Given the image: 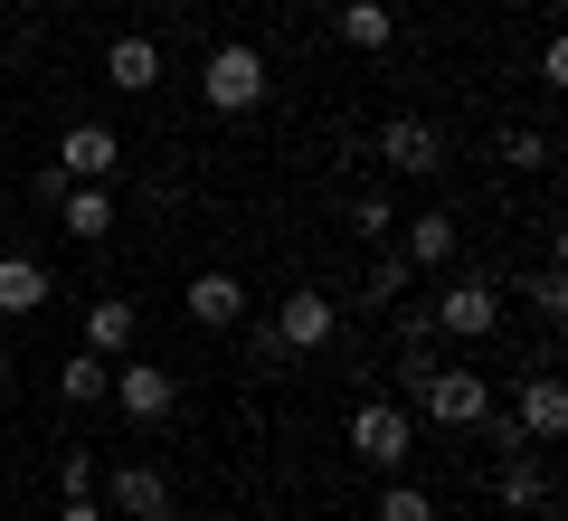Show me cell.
<instances>
[{
    "label": "cell",
    "instance_id": "cell-3",
    "mask_svg": "<svg viewBox=\"0 0 568 521\" xmlns=\"http://www.w3.org/2000/svg\"><path fill=\"white\" fill-rule=\"evenodd\" d=\"M407 445H417V418H407L398 399H361L351 408V455H361L369 474H398Z\"/></svg>",
    "mask_w": 568,
    "mask_h": 521
},
{
    "label": "cell",
    "instance_id": "cell-18",
    "mask_svg": "<svg viewBox=\"0 0 568 521\" xmlns=\"http://www.w3.org/2000/svg\"><path fill=\"white\" fill-rule=\"evenodd\" d=\"M133 341H142V313H133V303H85V351H95V361H123Z\"/></svg>",
    "mask_w": 568,
    "mask_h": 521
},
{
    "label": "cell",
    "instance_id": "cell-15",
    "mask_svg": "<svg viewBox=\"0 0 568 521\" xmlns=\"http://www.w3.org/2000/svg\"><path fill=\"white\" fill-rule=\"evenodd\" d=\"M332 20H342V48H361V58L398 48V10L388 0H332Z\"/></svg>",
    "mask_w": 568,
    "mask_h": 521
},
{
    "label": "cell",
    "instance_id": "cell-28",
    "mask_svg": "<svg viewBox=\"0 0 568 521\" xmlns=\"http://www.w3.org/2000/svg\"><path fill=\"white\" fill-rule=\"evenodd\" d=\"M20 10H48V0H20Z\"/></svg>",
    "mask_w": 568,
    "mask_h": 521
},
{
    "label": "cell",
    "instance_id": "cell-6",
    "mask_svg": "<svg viewBox=\"0 0 568 521\" xmlns=\"http://www.w3.org/2000/svg\"><path fill=\"white\" fill-rule=\"evenodd\" d=\"M379 161L398 171V181H446V133L426 114H388L379 123Z\"/></svg>",
    "mask_w": 568,
    "mask_h": 521
},
{
    "label": "cell",
    "instance_id": "cell-30",
    "mask_svg": "<svg viewBox=\"0 0 568 521\" xmlns=\"http://www.w3.org/2000/svg\"><path fill=\"white\" fill-rule=\"evenodd\" d=\"M511 521H540V512H511Z\"/></svg>",
    "mask_w": 568,
    "mask_h": 521
},
{
    "label": "cell",
    "instance_id": "cell-23",
    "mask_svg": "<svg viewBox=\"0 0 568 521\" xmlns=\"http://www.w3.org/2000/svg\"><path fill=\"white\" fill-rule=\"evenodd\" d=\"M521 294H530V313H540V322H559V313H568V275H559V265H540Z\"/></svg>",
    "mask_w": 568,
    "mask_h": 521
},
{
    "label": "cell",
    "instance_id": "cell-1",
    "mask_svg": "<svg viewBox=\"0 0 568 521\" xmlns=\"http://www.w3.org/2000/svg\"><path fill=\"white\" fill-rule=\"evenodd\" d=\"M398 380H407L398 408L417 427H484L493 418V380H484V370H465V361H426V351H407Z\"/></svg>",
    "mask_w": 568,
    "mask_h": 521
},
{
    "label": "cell",
    "instance_id": "cell-19",
    "mask_svg": "<svg viewBox=\"0 0 568 521\" xmlns=\"http://www.w3.org/2000/svg\"><path fill=\"white\" fill-rule=\"evenodd\" d=\"M351 228H361V247H388L398 238V200H388V190H361V200H351Z\"/></svg>",
    "mask_w": 568,
    "mask_h": 521
},
{
    "label": "cell",
    "instance_id": "cell-14",
    "mask_svg": "<svg viewBox=\"0 0 568 521\" xmlns=\"http://www.w3.org/2000/svg\"><path fill=\"white\" fill-rule=\"evenodd\" d=\"M58 219H67V238H114V181H67L58 190Z\"/></svg>",
    "mask_w": 568,
    "mask_h": 521
},
{
    "label": "cell",
    "instance_id": "cell-4",
    "mask_svg": "<svg viewBox=\"0 0 568 521\" xmlns=\"http://www.w3.org/2000/svg\"><path fill=\"white\" fill-rule=\"evenodd\" d=\"M426 322H436V332H455V341H493V332H503V284H484V275H455V284H436Z\"/></svg>",
    "mask_w": 568,
    "mask_h": 521
},
{
    "label": "cell",
    "instance_id": "cell-21",
    "mask_svg": "<svg viewBox=\"0 0 568 521\" xmlns=\"http://www.w3.org/2000/svg\"><path fill=\"white\" fill-rule=\"evenodd\" d=\"M493 152H503L511 171H549V133H540V123H503V142H493Z\"/></svg>",
    "mask_w": 568,
    "mask_h": 521
},
{
    "label": "cell",
    "instance_id": "cell-16",
    "mask_svg": "<svg viewBox=\"0 0 568 521\" xmlns=\"http://www.w3.org/2000/svg\"><path fill=\"white\" fill-rule=\"evenodd\" d=\"M398 238H407V265H455V247H465V228L446 219V209H426V219H398Z\"/></svg>",
    "mask_w": 568,
    "mask_h": 521
},
{
    "label": "cell",
    "instance_id": "cell-13",
    "mask_svg": "<svg viewBox=\"0 0 568 521\" xmlns=\"http://www.w3.org/2000/svg\"><path fill=\"white\" fill-rule=\"evenodd\" d=\"M104 86H123V96H152V86H162V39L123 29V39L104 48Z\"/></svg>",
    "mask_w": 568,
    "mask_h": 521
},
{
    "label": "cell",
    "instance_id": "cell-7",
    "mask_svg": "<svg viewBox=\"0 0 568 521\" xmlns=\"http://www.w3.org/2000/svg\"><path fill=\"white\" fill-rule=\"evenodd\" d=\"M48 171H58V181H114L123 171V133L114 123H67L58 152H48Z\"/></svg>",
    "mask_w": 568,
    "mask_h": 521
},
{
    "label": "cell",
    "instance_id": "cell-24",
    "mask_svg": "<svg viewBox=\"0 0 568 521\" xmlns=\"http://www.w3.org/2000/svg\"><path fill=\"white\" fill-rule=\"evenodd\" d=\"M77 493H95V455L67 445V455H58V502H77Z\"/></svg>",
    "mask_w": 568,
    "mask_h": 521
},
{
    "label": "cell",
    "instance_id": "cell-10",
    "mask_svg": "<svg viewBox=\"0 0 568 521\" xmlns=\"http://www.w3.org/2000/svg\"><path fill=\"white\" fill-rule=\"evenodd\" d=\"M104 502H114L123 521H171V483H162V464H142V455H123L114 474H104Z\"/></svg>",
    "mask_w": 568,
    "mask_h": 521
},
{
    "label": "cell",
    "instance_id": "cell-17",
    "mask_svg": "<svg viewBox=\"0 0 568 521\" xmlns=\"http://www.w3.org/2000/svg\"><path fill=\"white\" fill-rule=\"evenodd\" d=\"M48 294H58V284H48V265H39V257H0V322L39 313Z\"/></svg>",
    "mask_w": 568,
    "mask_h": 521
},
{
    "label": "cell",
    "instance_id": "cell-26",
    "mask_svg": "<svg viewBox=\"0 0 568 521\" xmlns=\"http://www.w3.org/2000/svg\"><path fill=\"white\" fill-rule=\"evenodd\" d=\"M58 521H104V502H95V493H77V502H58Z\"/></svg>",
    "mask_w": 568,
    "mask_h": 521
},
{
    "label": "cell",
    "instance_id": "cell-2",
    "mask_svg": "<svg viewBox=\"0 0 568 521\" xmlns=\"http://www.w3.org/2000/svg\"><path fill=\"white\" fill-rule=\"evenodd\" d=\"M265 48H246V39H219L209 48V67H200V96H209V114H256L265 104Z\"/></svg>",
    "mask_w": 568,
    "mask_h": 521
},
{
    "label": "cell",
    "instance_id": "cell-11",
    "mask_svg": "<svg viewBox=\"0 0 568 521\" xmlns=\"http://www.w3.org/2000/svg\"><path fill=\"white\" fill-rule=\"evenodd\" d=\"M511 418H521V427H511L521 445H559V437H568V389H559V380H521Z\"/></svg>",
    "mask_w": 568,
    "mask_h": 521
},
{
    "label": "cell",
    "instance_id": "cell-25",
    "mask_svg": "<svg viewBox=\"0 0 568 521\" xmlns=\"http://www.w3.org/2000/svg\"><path fill=\"white\" fill-rule=\"evenodd\" d=\"M407 275H417L407 257H379V265H369V303H398V294H407Z\"/></svg>",
    "mask_w": 568,
    "mask_h": 521
},
{
    "label": "cell",
    "instance_id": "cell-29",
    "mask_svg": "<svg viewBox=\"0 0 568 521\" xmlns=\"http://www.w3.org/2000/svg\"><path fill=\"white\" fill-rule=\"evenodd\" d=\"M304 10H332V0H304Z\"/></svg>",
    "mask_w": 568,
    "mask_h": 521
},
{
    "label": "cell",
    "instance_id": "cell-5",
    "mask_svg": "<svg viewBox=\"0 0 568 521\" xmlns=\"http://www.w3.org/2000/svg\"><path fill=\"white\" fill-rule=\"evenodd\" d=\"M104 399H114V408H123L133 427H162L171 408H181V380H171L162 361H142V351H123V361H114V380H104Z\"/></svg>",
    "mask_w": 568,
    "mask_h": 521
},
{
    "label": "cell",
    "instance_id": "cell-27",
    "mask_svg": "<svg viewBox=\"0 0 568 521\" xmlns=\"http://www.w3.org/2000/svg\"><path fill=\"white\" fill-rule=\"evenodd\" d=\"M0 389H10V341H0Z\"/></svg>",
    "mask_w": 568,
    "mask_h": 521
},
{
    "label": "cell",
    "instance_id": "cell-22",
    "mask_svg": "<svg viewBox=\"0 0 568 521\" xmlns=\"http://www.w3.org/2000/svg\"><path fill=\"white\" fill-rule=\"evenodd\" d=\"M369 521H436V493H426V483H388Z\"/></svg>",
    "mask_w": 568,
    "mask_h": 521
},
{
    "label": "cell",
    "instance_id": "cell-31",
    "mask_svg": "<svg viewBox=\"0 0 568 521\" xmlns=\"http://www.w3.org/2000/svg\"><path fill=\"white\" fill-rule=\"evenodd\" d=\"M0 190H10V181H0Z\"/></svg>",
    "mask_w": 568,
    "mask_h": 521
},
{
    "label": "cell",
    "instance_id": "cell-12",
    "mask_svg": "<svg viewBox=\"0 0 568 521\" xmlns=\"http://www.w3.org/2000/svg\"><path fill=\"white\" fill-rule=\"evenodd\" d=\"M190 322H200V332H237L246 322V284L237 275H219V265H209V275H190Z\"/></svg>",
    "mask_w": 568,
    "mask_h": 521
},
{
    "label": "cell",
    "instance_id": "cell-20",
    "mask_svg": "<svg viewBox=\"0 0 568 521\" xmlns=\"http://www.w3.org/2000/svg\"><path fill=\"white\" fill-rule=\"evenodd\" d=\"M104 380H114V370H104L95 351H77V361L58 370V399H67V408H95V399H104Z\"/></svg>",
    "mask_w": 568,
    "mask_h": 521
},
{
    "label": "cell",
    "instance_id": "cell-9",
    "mask_svg": "<svg viewBox=\"0 0 568 521\" xmlns=\"http://www.w3.org/2000/svg\"><path fill=\"white\" fill-rule=\"evenodd\" d=\"M493 493H503V512H549V464L540 445H521L503 427V464H493Z\"/></svg>",
    "mask_w": 568,
    "mask_h": 521
},
{
    "label": "cell",
    "instance_id": "cell-8",
    "mask_svg": "<svg viewBox=\"0 0 568 521\" xmlns=\"http://www.w3.org/2000/svg\"><path fill=\"white\" fill-rule=\"evenodd\" d=\"M332 332H342V303L332 294H284V313H275V351L284 361H304V351H332Z\"/></svg>",
    "mask_w": 568,
    "mask_h": 521
}]
</instances>
